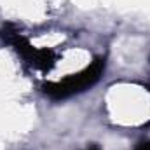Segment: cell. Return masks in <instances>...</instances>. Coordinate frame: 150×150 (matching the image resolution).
<instances>
[{"label":"cell","instance_id":"1","mask_svg":"<svg viewBox=\"0 0 150 150\" xmlns=\"http://www.w3.org/2000/svg\"><path fill=\"white\" fill-rule=\"evenodd\" d=\"M105 72V58L98 56L89 67H86L82 72L72 74L65 77L59 82H47L42 86L44 93L54 100H63V98H70L77 93H82L86 89H89L91 86H94L100 77Z\"/></svg>","mask_w":150,"mask_h":150},{"label":"cell","instance_id":"2","mask_svg":"<svg viewBox=\"0 0 150 150\" xmlns=\"http://www.w3.org/2000/svg\"><path fill=\"white\" fill-rule=\"evenodd\" d=\"M0 37L4 38L7 44H11L18 52L19 56L28 61L33 68L42 70V72H49L54 63H56V54L51 51V49H35L28 38H25L14 25H5L2 30H0Z\"/></svg>","mask_w":150,"mask_h":150},{"label":"cell","instance_id":"3","mask_svg":"<svg viewBox=\"0 0 150 150\" xmlns=\"http://www.w3.org/2000/svg\"><path fill=\"white\" fill-rule=\"evenodd\" d=\"M134 150H150V142L149 140H147V142H140Z\"/></svg>","mask_w":150,"mask_h":150},{"label":"cell","instance_id":"4","mask_svg":"<svg viewBox=\"0 0 150 150\" xmlns=\"http://www.w3.org/2000/svg\"><path fill=\"white\" fill-rule=\"evenodd\" d=\"M86 150H100L98 147H89V149H86Z\"/></svg>","mask_w":150,"mask_h":150}]
</instances>
